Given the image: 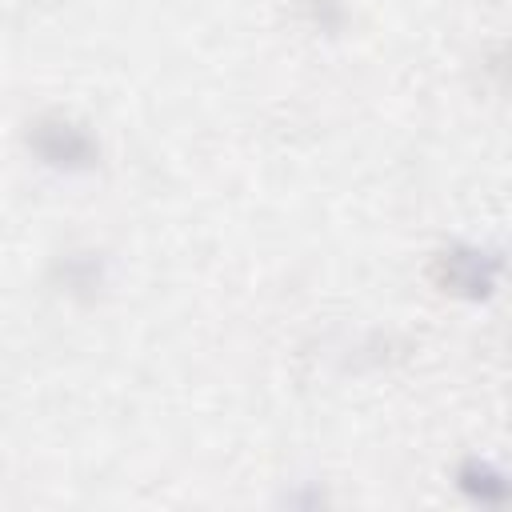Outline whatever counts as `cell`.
Returning <instances> with one entry per match:
<instances>
[{"label":"cell","instance_id":"obj_1","mask_svg":"<svg viewBox=\"0 0 512 512\" xmlns=\"http://www.w3.org/2000/svg\"><path fill=\"white\" fill-rule=\"evenodd\" d=\"M36 152H40L48 164H56V168H76V164H88V160H92V140H88L80 128L52 120V124H40V132H36Z\"/></svg>","mask_w":512,"mask_h":512},{"label":"cell","instance_id":"obj_2","mask_svg":"<svg viewBox=\"0 0 512 512\" xmlns=\"http://www.w3.org/2000/svg\"><path fill=\"white\" fill-rule=\"evenodd\" d=\"M448 284L456 292H484L488 288V264L476 252H452L448 256Z\"/></svg>","mask_w":512,"mask_h":512}]
</instances>
